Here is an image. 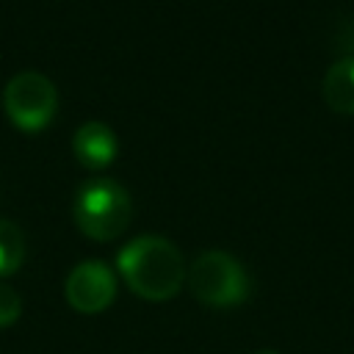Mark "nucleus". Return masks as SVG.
<instances>
[{"instance_id": "nucleus-1", "label": "nucleus", "mask_w": 354, "mask_h": 354, "mask_svg": "<svg viewBox=\"0 0 354 354\" xmlns=\"http://www.w3.org/2000/svg\"><path fill=\"white\" fill-rule=\"evenodd\" d=\"M116 268L124 285L147 301H169L185 279L180 249L163 235H138L116 254Z\"/></svg>"}, {"instance_id": "nucleus-4", "label": "nucleus", "mask_w": 354, "mask_h": 354, "mask_svg": "<svg viewBox=\"0 0 354 354\" xmlns=\"http://www.w3.org/2000/svg\"><path fill=\"white\" fill-rule=\"evenodd\" d=\"M3 108L19 130H28V133L41 130L55 116L58 88L47 75L36 69H22L6 83Z\"/></svg>"}, {"instance_id": "nucleus-5", "label": "nucleus", "mask_w": 354, "mask_h": 354, "mask_svg": "<svg viewBox=\"0 0 354 354\" xmlns=\"http://www.w3.org/2000/svg\"><path fill=\"white\" fill-rule=\"evenodd\" d=\"M64 296L77 313H102L116 299V274L102 260H83L69 271Z\"/></svg>"}, {"instance_id": "nucleus-10", "label": "nucleus", "mask_w": 354, "mask_h": 354, "mask_svg": "<svg viewBox=\"0 0 354 354\" xmlns=\"http://www.w3.org/2000/svg\"><path fill=\"white\" fill-rule=\"evenodd\" d=\"M254 354H279V351H274V348H260V351H254Z\"/></svg>"}, {"instance_id": "nucleus-9", "label": "nucleus", "mask_w": 354, "mask_h": 354, "mask_svg": "<svg viewBox=\"0 0 354 354\" xmlns=\"http://www.w3.org/2000/svg\"><path fill=\"white\" fill-rule=\"evenodd\" d=\"M19 315H22V299H19V293L11 285L0 282V329L17 324Z\"/></svg>"}, {"instance_id": "nucleus-8", "label": "nucleus", "mask_w": 354, "mask_h": 354, "mask_svg": "<svg viewBox=\"0 0 354 354\" xmlns=\"http://www.w3.org/2000/svg\"><path fill=\"white\" fill-rule=\"evenodd\" d=\"M25 260V235L22 230L8 221L0 218V279L11 277Z\"/></svg>"}, {"instance_id": "nucleus-2", "label": "nucleus", "mask_w": 354, "mask_h": 354, "mask_svg": "<svg viewBox=\"0 0 354 354\" xmlns=\"http://www.w3.org/2000/svg\"><path fill=\"white\" fill-rule=\"evenodd\" d=\"M75 224L91 241H113L119 238L133 216V202L124 185L111 177H94L80 185L75 196Z\"/></svg>"}, {"instance_id": "nucleus-6", "label": "nucleus", "mask_w": 354, "mask_h": 354, "mask_svg": "<svg viewBox=\"0 0 354 354\" xmlns=\"http://www.w3.org/2000/svg\"><path fill=\"white\" fill-rule=\"evenodd\" d=\"M72 149L77 155V160L88 169H105L108 163H113L116 158V133L105 124V122H83L75 136H72Z\"/></svg>"}, {"instance_id": "nucleus-3", "label": "nucleus", "mask_w": 354, "mask_h": 354, "mask_svg": "<svg viewBox=\"0 0 354 354\" xmlns=\"http://www.w3.org/2000/svg\"><path fill=\"white\" fill-rule=\"evenodd\" d=\"M191 296L207 307H238L252 293V279L238 257L221 249L202 252L185 271Z\"/></svg>"}, {"instance_id": "nucleus-7", "label": "nucleus", "mask_w": 354, "mask_h": 354, "mask_svg": "<svg viewBox=\"0 0 354 354\" xmlns=\"http://www.w3.org/2000/svg\"><path fill=\"white\" fill-rule=\"evenodd\" d=\"M321 94L335 113L354 116V58H340L326 69Z\"/></svg>"}]
</instances>
